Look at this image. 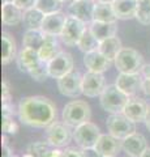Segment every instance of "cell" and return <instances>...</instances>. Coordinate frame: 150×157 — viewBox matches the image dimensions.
Here are the masks:
<instances>
[{"label":"cell","mask_w":150,"mask_h":157,"mask_svg":"<svg viewBox=\"0 0 150 157\" xmlns=\"http://www.w3.org/2000/svg\"><path fill=\"white\" fill-rule=\"evenodd\" d=\"M18 117L24 124L45 128L56 121V106L43 96L25 97L18 104Z\"/></svg>","instance_id":"6da1fadb"},{"label":"cell","mask_w":150,"mask_h":157,"mask_svg":"<svg viewBox=\"0 0 150 157\" xmlns=\"http://www.w3.org/2000/svg\"><path fill=\"white\" fill-rule=\"evenodd\" d=\"M129 100V96H127L124 92L119 89L116 84L106 85L103 92L99 96L101 106L104 111L110 114H119L123 113L125 105Z\"/></svg>","instance_id":"7a4b0ae2"},{"label":"cell","mask_w":150,"mask_h":157,"mask_svg":"<svg viewBox=\"0 0 150 157\" xmlns=\"http://www.w3.org/2000/svg\"><path fill=\"white\" fill-rule=\"evenodd\" d=\"M115 67L122 73H141L144 67V58L132 47H123L115 58Z\"/></svg>","instance_id":"3957f363"},{"label":"cell","mask_w":150,"mask_h":157,"mask_svg":"<svg viewBox=\"0 0 150 157\" xmlns=\"http://www.w3.org/2000/svg\"><path fill=\"white\" fill-rule=\"evenodd\" d=\"M91 117V110L89 104L85 101H71L63 109V122L69 127H77L85 122H89Z\"/></svg>","instance_id":"277c9868"},{"label":"cell","mask_w":150,"mask_h":157,"mask_svg":"<svg viewBox=\"0 0 150 157\" xmlns=\"http://www.w3.org/2000/svg\"><path fill=\"white\" fill-rule=\"evenodd\" d=\"M106 124H107L108 134L120 140H123L136 132V122H133L128 117H125L123 113L111 114L107 118Z\"/></svg>","instance_id":"5b68a950"},{"label":"cell","mask_w":150,"mask_h":157,"mask_svg":"<svg viewBox=\"0 0 150 157\" xmlns=\"http://www.w3.org/2000/svg\"><path fill=\"white\" fill-rule=\"evenodd\" d=\"M101 135L102 134L99 131V127L94 123H91L90 121L75 127V131H73V139L80 148L95 147Z\"/></svg>","instance_id":"8992f818"},{"label":"cell","mask_w":150,"mask_h":157,"mask_svg":"<svg viewBox=\"0 0 150 157\" xmlns=\"http://www.w3.org/2000/svg\"><path fill=\"white\" fill-rule=\"evenodd\" d=\"M73 134L71 131V127L64 122L55 121L48 127H46V140L51 143L56 148H63L71 143V139Z\"/></svg>","instance_id":"52a82bcc"},{"label":"cell","mask_w":150,"mask_h":157,"mask_svg":"<svg viewBox=\"0 0 150 157\" xmlns=\"http://www.w3.org/2000/svg\"><path fill=\"white\" fill-rule=\"evenodd\" d=\"M57 89L65 97L76 98L82 94V75L77 71H71L57 78Z\"/></svg>","instance_id":"ba28073f"},{"label":"cell","mask_w":150,"mask_h":157,"mask_svg":"<svg viewBox=\"0 0 150 157\" xmlns=\"http://www.w3.org/2000/svg\"><path fill=\"white\" fill-rule=\"evenodd\" d=\"M86 28H88L86 24L80 21L79 18L67 16V21L60 34V39L67 46H77V43H79L80 38L84 34Z\"/></svg>","instance_id":"9c48e42d"},{"label":"cell","mask_w":150,"mask_h":157,"mask_svg":"<svg viewBox=\"0 0 150 157\" xmlns=\"http://www.w3.org/2000/svg\"><path fill=\"white\" fill-rule=\"evenodd\" d=\"M73 66L75 62L71 54L67 51H61L47 63L48 75H50L51 78H56L57 80V78L63 77L67 73H69L71 71H73Z\"/></svg>","instance_id":"30bf717a"},{"label":"cell","mask_w":150,"mask_h":157,"mask_svg":"<svg viewBox=\"0 0 150 157\" xmlns=\"http://www.w3.org/2000/svg\"><path fill=\"white\" fill-rule=\"evenodd\" d=\"M95 4V0H72L68 6V16L79 18L80 21L89 25L94 20Z\"/></svg>","instance_id":"8fae6325"},{"label":"cell","mask_w":150,"mask_h":157,"mask_svg":"<svg viewBox=\"0 0 150 157\" xmlns=\"http://www.w3.org/2000/svg\"><path fill=\"white\" fill-rule=\"evenodd\" d=\"M106 86L103 73H97L88 71L85 75H82V94L94 98L101 96Z\"/></svg>","instance_id":"7c38bea8"},{"label":"cell","mask_w":150,"mask_h":157,"mask_svg":"<svg viewBox=\"0 0 150 157\" xmlns=\"http://www.w3.org/2000/svg\"><path fill=\"white\" fill-rule=\"evenodd\" d=\"M141 82H142L141 73H122L120 72L118 77H116L115 84L127 96L133 97L138 90H141Z\"/></svg>","instance_id":"4fadbf2b"},{"label":"cell","mask_w":150,"mask_h":157,"mask_svg":"<svg viewBox=\"0 0 150 157\" xmlns=\"http://www.w3.org/2000/svg\"><path fill=\"white\" fill-rule=\"evenodd\" d=\"M67 16H68V14H64L61 11L55 12V13H50V14H45L41 30L45 33L46 36L60 37L63 28L65 25Z\"/></svg>","instance_id":"5bb4252c"},{"label":"cell","mask_w":150,"mask_h":157,"mask_svg":"<svg viewBox=\"0 0 150 157\" xmlns=\"http://www.w3.org/2000/svg\"><path fill=\"white\" fill-rule=\"evenodd\" d=\"M149 110V105L145 102L142 98L138 97H129V100L125 105L123 114L125 117H128L129 119H132L136 123H140V122H145V118H146Z\"/></svg>","instance_id":"9a60e30c"},{"label":"cell","mask_w":150,"mask_h":157,"mask_svg":"<svg viewBox=\"0 0 150 157\" xmlns=\"http://www.w3.org/2000/svg\"><path fill=\"white\" fill-rule=\"evenodd\" d=\"M122 145H123V151L128 156L140 157L145 152V149L148 148V141L144 135L134 132V134L129 135L128 137L122 140Z\"/></svg>","instance_id":"2e32d148"},{"label":"cell","mask_w":150,"mask_h":157,"mask_svg":"<svg viewBox=\"0 0 150 157\" xmlns=\"http://www.w3.org/2000/svg\"><path fill=\"white\" fill-rule=\"evenodd\" d=\"M95 148L103 157H115L123 149V145H122V140L120 139H116L115 136L110 134L108 135L102 134L98 139V141H97Z\"/></svg>","instance_id":"e0dca14e"},{"label":"cell","mask_w":150,"mask_h":157,"mask_svg":"<svg viewBox=\"0 0 150 157\" xmlns=\"http://www.w3.org/2000/svg\"><path fill=\"white\" fill-rule=\"evenodd\" d=\"M110 59H107L102 52L98 50L86 52L84 55V64L90 72H97V73H103L110 68L111 66Z\"/></svg>","instance_id":"ac0fdd59"},{"label":"cell","mask_w":150,"mask_h":157,"mask_svg":"<svg viewBox=\"0 0 150 157\" xmlns=\"http://www.w3.org/2000/svg\"><path fill=\"white\" fill-rule=\"evenodd\" d=\"M24 20V11L14 2H3L2 21L5 26H16Z\"/></svg>","instance_id":"d6986e66"},{"label":"cell","mask_w":150,"mask_h":157,"mask_svg":"<svg viewBox=\"0 0 150 157\" xmlns=\"http://www.w3.org/2000/svg\"><path fill=\"white\" fill-rule=\"evenodd\" d=\"M16 60L20 71L29 73V71L33 70L37 64H39L41 58L37 50H33V48H29V47H22L21 51L18 52V56L16 58Z\"/></svg>","instance_id":"ffe728a7"},{"label":"cell","mask_w":150,"mask_h":157,"mask_svg":"<svg viewBox=\"0 0 150 157\" xmlns=\"http://www.w3.org/2000/svg\"><path fill=\"white\" fill-rule=\"evenodd\" d=\"M27 153L33 157H61L63 151L54 147L48 141H37L27 147Z\"/></svg>","instance_id":"44dd1931"},{"label":"cell","mask_w":150,"mask_h":157,"mask_svg":"<svg viewBox=\"0 0 150 157\" xmlns=\"http://www.w3.org/2000/svg\"><path fill=\"white\" fill-rule=\"evenodd\" d=\"M138 2L137 0H115L112 3L118 20H130L136 17Z\"/></svg>","instance_id":"7402d4cb"},{"label":"cell","mask_w":150,"mask_h":157,"mask_svg":"<svg viewBox=\"0 0 150 157\" xmlns=\"http://www.w3.org/2000/svg\"><path fill=\"white\" fill-rule=\"evenodd\" d=\"M89 29H90V32L94 34V37L98 39L99 42L118 34V25H116V22L91 21L89 24Z\"/></svg>","instance_id":"603a6c76"},{"label":"cell","mask_w":150,"mask_h":157,"mask_svg":"<svg viewBox=\"0 0 150 157\" xmlns=\"http://www.w3.org/2000/svg\"><path fill=\"white\" fill-rule=\"evenodd\" d=\"M59 52H61V50H60L59 42H57V37L46 36L45 42H43V45L41 46L39 50H38L41 60L48 63L51 59H54Z\"/></svg>","instance_id":"cb8c5ba5"},{"label":"cell","mask_w":150,"mask_h":157,"mask_svg":"<svg viewBox=\"0 0 150 157\" xmlns=\"http://www.w3.org/2000/svg\"><path fill=\"white\" fill-rule=\"evenodd\" d=\"M123 48L122 46V41L118 36H114V37H110L107 39H103V41L99 42V47H98V51L102 52L103 55L110 59L111 62L115 60L116 55L119 54V51Z\"/></svg>","instance_id":"d4e9b609"},{"label":"cell","mask_w":150,"mask_h":157,"mask_svg":"<svg viewBox=\"0 0 150 157\" xmlns=\"http://www.w3.org/2000/svg\"><path fill=\"white\" fill-rule=\"evenodd\" d=\"M2 43H3L2 63L4 66H7L13 60V59H16L17 46H16L14 38L7 32H3V34H2Z\"/></svg>","instance_id":"484cf974"},{"label":"cell","mask_w":150,"mask_h":157,"mask_svg":"<svg viewBox=\"0 0 150 157\" xmlns=\"http://www.w3.org/2000/svg\"><path fill=\"white\" fill-rule=\"evenodd\" d=\"M46 39V34L41 29H26L22 36V46L33 50H39Z\"/></svg>","instance_id":"4316f807"},{"label":"cell","mask_w":150,"mask_h":157,"mask_svg":"<svg viewBox=\"0 0 150 157\" xmlns=\"http://www.w3.org/2000/svg\"><path fill=\"white\" fill-rule=\"evenodd\" d=\"M93 21L101 22H116L118 17L115 14L112 4L110 3H97L94 9V20Z\"/></svg>","instance_id":"83f0119b"},{"label":"cell","mask_w":150,"mask_h":157,"mask_svg":"<svg viewBox=\"0 0 150 157\" xmlns=\"http://www.w3.org/2000/svg\"><path fill=\"white\" fill-rule=\"evenodd\" d=\"M43 18H45V13H42L39 9L33 7L30 9L24 11L22 22H24V25L26 26V29H41Z\"/></svg>","instance_id":"f1b7e54d"},{"label":"cell","mask_w":150,"mask_h":157,"mask_svg":"<svg viewBox=\"0 0 150 157\" xmlns=\"http://www.w3.org/2000/svg\"><path fill=\"white\" fill-rule=\"evenodd\" d=\"M77 47H79L84 54L98 50V47H99V41L94 37V34L90 32L89 26L85 29L84 34L81 36L79 43H77Z\"/></svg>","instance_id":"f546056e"},{"label":"cell","mask_w":150,"mask_h":157,"mask_svg":"<svg viewBox=\"0 0 150 157\" xmlns=\"http://www.w3.org/2000/svg\"><path fill=\"white\" fill-rule=\"evenodd\" d=\"M35 8L45 14L60 12L63 8V2L61 0H37Z\"/></svg>","instance_id":"4dcf8cb0"},{"label":"cell","mask_w":150,"mask_h":157,"mask_svg":"<svg viewBox=\"0 0 150 157\" xmlns=\"http://www.w3.org/2000/svg\"><path fill=\"white\" fill-rule=\"evenodd\" d=\"M134 18L141 25H150V0H140Z\"/></svg>","instance_id":"1f68e13d"},{"label":"cell","mask_w":150,"mask_h":157,"mask_svg":"<svg viewBox=\"0 0 150 157\" xmlns=\"http://www.w3.org/2000/svg\"><path fill=\"white\" fill-rule=\"evenodd\" d=\"M29 75H30L35 81H45L47 77H50L48 75V67L46 62H39V64H37L33 70L29 71Z\"/></svg>","instance_id":"d6a6232c"},{"label":"cell","mask_w":150,"mask_h":157,"mask_svg":"<svg viewBox=\"0 0 150 157\" xmlns=\"http://www.w3.org/2000/svg\"><path fill=\"white\" fill-rule=\"evenodd\" d=\"M3 131L7 134H16L18 131L17 123L13 121V117H3Z\"/></svg>","instance_id":"836d02e7"},{"label":"cell","mask_w":150,"mask_h":157,"mask_svg":"<svg viewBox=\"0 0 150 157\" xmlns=\"http://www.w3.org/2000/svg\"><path fill=\"white\" fill-rule=\"evenodd\" d=\"M2 101H3V104H8V102H12L11 86H9V84H8L5 80L2 82Z\"/></svg>","instance_id":"e575fe53"},{"label":"cell","mask_w":150,"mask_h":157,"mask_svg":"<svg viewBox=\"0 0 150 157\" xmlns=\"http://www.w3.org/2000/svg\"><path fill=\"white\" fill-rule=\"evenodd\" d=\"M13 2L16 3L22 11H26V9H30L33 7H35L37 0H13Z\"/></svg>","instance_id":"d590c367"},{"label":"cell","mask_w":150,"mask_h":157,"mask_svg":"<svg viewBox=\"0 0 150 157\" xmlns=\"http://www.w3.org/2000/svg\"><path fill=\"white\" fill-rule=\"evenodd\" d=\"M81 153H82V157H103L97 151L95 147H91V148H81Z\"/></svg>","instance_id":"8d00e7d4"},{"label":"cell","mask_w":150,"mask_h":157,"mask_svg":"<svg viewBox=\"0 0 150 157\" xmlns=\"http://www.w3.org/2000/svg\"><path fill=\"white\" fill-rule=\"evenodd\" d=\"M61 157H82L81 149H76V148H67L63 151Z\"/></svg>","instance_id":"74e56055"},{"label":"cell","mask_w":150,"mask_h":157,"mask_svg":"<svg viewBox=\"0 0 150 157\" xmlns=\"http://www.w3.org/2000/svg\"><path fill=\"white\" fill-rule=\"evenodd\" d=\"M14 115V106L12 102L3 104V117H13Z\"/></svg>","instance_id":"f35d334b"},{"label":"cell","mask_w":150,"mask_h":157,"mask_svg":"<svg viewBox=\"0 0 150 157\" xmlns=\"http://www.w3.org/2000/svg\"><path fill=\"white\" fill-rule=\"evenodd\" d=\"M141 90H142L146 96H150V78H145V77H142Z\"/></svg>","instance_id":"ab89813d"},{"label":"cell","mask_w":150,"mask_h":157,"mask_svg":"<svg viewBox=\"0 0 150 157\" xmlns=\"http://www.w3.org/2000/svg\"><path fill=\"white\" fill-rule=\"evenodd\" d=\"M141 76L145 78H150V63L149 64H144L141 70Z\"/></svg>","instance_id":"60d3db41"},{"label":"cell","mask_w":150,"mask_h":157,"mask_svg":"<svg viewBox=\"0 0 150 157\" xmlns=\"http://www.w3.org/2000/svg\"><path fill=\"white\" fill-rule=\"evenodd\" d=\"M3 157H16L8 145H3Z\"/></svg>","instance_id":"b9f144b4"},{"label":"cell","mask_w":150,"mask_h":157,"mask_svg":"<svg viewBox=\"0 0 150 157\" xmlns=\"http://www.w3.org/2000/svg\"><path fill=\"white\" fill-rule=\"evenodd\" d=\"M145 126H146V128L150 131V106H149V110H148L146 118H145Z\"/></svg>","instance_id":"7bdbcfd3"},{"label":"cell","mask_w":150,"mask_h":157,"mask_svg":"<svg viewBox=\"0 0 150 157\" xmlns=\"http://www.w3.org/2000/svg\"><path fill=\"white\" fill-rule=\"evenodd\" d=\"M140 157H150V148H146V149H145V152H144V153L140 156Z\"/></svg>","instance_id":"ee69618b"},{"label":"cell","mask_w":150,"mask_h":157,"mask_svg":"<svg viewBox=\"0 0 150 157\" xmlns=\"http://www.w3.org/2000/svg\"><path fill=\"white\" fill-rule=\"evenodd\" d=\"M97 3H110V4H112L115 0H95Z\"/></svg>","instance_id":"f6af8a7d"},{"label":"cell","mask_w":150,"mask_h":157,"mask_svg":"<svg viewBox=\"0 0 150 157\" xmlns=\"http://www.w3.org/2000/svg\"><path fill=\"white\" fill-rule=\"evenodd\" d=\"M22 157H33V156H31L30 153H27V152H26V153H25V155H24Z\"/></svg>","instance_id":"bcb514c9"},{"label":"cell","mask_w":150,"mask_h":157,"mask_svg":"<svg viewBox=\"0 0 150 157\" xmlns=\"http://www.w3.org/2000/svg\"><path fill=\"white\" fill-rule=\"evenodd\" d=\"M61 2H63V3H67V2H69V0H61Z\"/></svg>","instance_id":"7dc6e473"},{"label":"cell","mask_w":150,"mask_h":157,"mask_svg":"<svg viewBox=\"0 0 150 157\" xmlns=\"http://www.w3.org/2000/svg\"><path fill=\"white\" fill-rule=\"evenodd\" d=\"M3 2H13V0H3Z\"/></svg>","instance_id":"c3c4849f"},{"label":"cell","mask_w":150,"mask_h":157,"mask_svg":"<svg viewBox=\"0 0 150 157\" xmlns=\"http://www.w3.org/2000/svg\"><path fill=\"white\" fill-rule=\"evenodd\" d=\"M127 157H132V156H127Z\"/></svg>","instance_id":"681fc988"},{"label":"cell","mask_w":150,"mask_h":157,"mask_svg":"<svg viewBox=\"0 0 150 157\" xmlns=\"http://www.w3.org/2000/svg\"><path fill=\"white\" fill-rule=\"evenodd\" d=\"M137 2H140V0H137Z\"/></svg>","instance_id":"f907efd6"}]
</instances>
